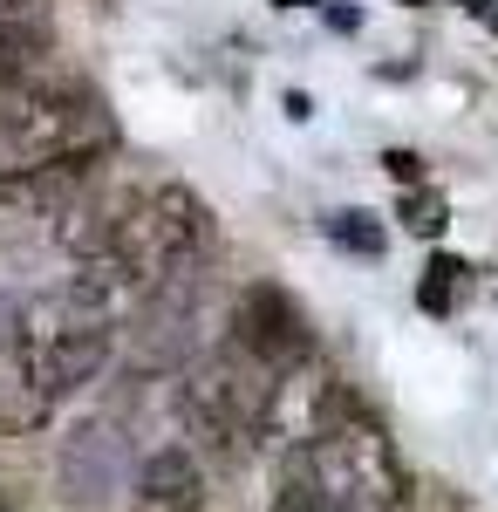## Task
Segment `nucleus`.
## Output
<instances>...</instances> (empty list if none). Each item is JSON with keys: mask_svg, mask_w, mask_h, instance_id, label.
I'll return each instance as SVG.
<instances>
[{"mask_svg": "<svg viewBox=\"0 0 498 512\" xmlns=\"http://www.w3.org/2000/svg\"><path fill=\"white\" fill-rule=\"evenodd\" d=\"M226 342L246 349L253 362H267L273 376H301L307 362H314V328H307V315L294 308V294H280L273 280H253V287L232 294Z\"/></svg>", "mask_w": 498, "mask_h": 512, "instance_id": "8", "label": "nucleus"}, {"mask_svg": "<svg viewBox=\"0 0 498 512\" xmlns=\"http://www.w3.org/2000/svg\"><path fill=\"white\" fill-rule=\"evenodd\" d=\"M116 315L89 280L62 274L55 287L28 294L7 321V383H0V424L35 431L55 403H69L116 349Z\"/></svg>", "mask_w": 498, "mask_h": 512, "instance_id": "1", "label": "nucleus"}, {"mask_svg": "<svg viewBox=\"0 0 498 512\" xmlns=\"http://www.w3.org/2000/svg\"><path fill=\"white\" fill-rule=\"evenodd\" d=\"M0 512H7V499H0Z\"/></svg>", "mask_w": 498, "mask_h": 512, "instance_id": "16", "label": "nucleus"}, {"mask_svg": "<svg viewBox=\"0 0 498 512\" xmlns=\"http://www.w3.org/2000/svg\"><path fill=\"white\" fill-rule=\"evenodd\" d=\"M280 390H287V376H273L267 362L232 349L226 335L205 342V349L178 369V417H185L192 451L219 458V465L253 458V451L267 444L273 417H280Z\"/></svg>", "mask_w": 498, "mask_h": 512, "instance_id": "3", "label": "nucleus"}, {"mask_svg": "<svg viewBox=\"0 0 498 512\" xmlns=\"http://www.w3.org/2000/svg\"><path fill=\"white\" fill-rule=\"evenodd\" d=\"M55 62V28L35 7H0V89H14L21 76H35Z\"/></svg>", "mask_w": 498, "mask_h": 512, "instance_id": "11", "label": "nucleus"}, {"mask_svg": "<svg viewBox=\"0 0 498 512\" xmlns=\"http://www.w3.org/2000/svg\"><path fill=\"white\" fill-rule=\"evenodd\" d=\"M130 472H137V437H130V424L116 410H96V417L69 424L62 444H55V492L82 512L123 499Z\"/></svg>", "mask_w": 498, "mask_h": 512, "instance_id": "7", "label": "nucleus"}, {"mask_svg": "<svg viewBox=\"0 0 498 512\" xmlns=\"http://www.w3.org/2000/svg\"><path fill=\"white\" fill-rule=\"evenodd\" d=\"M280 492H307L328 512H389L403 506V465L376 424L335 417V424H314L307 437L287 444Z\"/></svg>", "mask_w": 498, "mask_h": 512, "instance_id": "4", "label": "nucleus"}, {"mask_svg": "<svg viewBox=\"0 0 498 512\" xmlns=\"http://www.w3.org/2000/svg\"><path fill=\"white\" fill-rule=\"evenodd\" d=\"M328 239H335L342 253H362V260H383V246H389L376 212H335V219H328Z\"/></svg>", "mask_w": 498, "mask_h": 512, "instance_id": "12", "label": "nucleus"}, {"mask_svg": "<svg viewBox=\"0 0 498 512\" xmlns=\"http://www.w3.org/2000/svg\"><path fill=\"white\" fill-rule=\"evenodd\" d=\"M273 512H328V506L307 499V492H273Z\"/></svg>", "mask_w": 498, "mask_h": 512, "instance_id": "13", "label": "nucleus"}, {"mask_svg": "<svg viewBox=\"0 0 498 512\" xmlns=\"http://www.w3.org/2000/svg\"><path fill=\"white\" fill-rule=\"evenodd\" d=\"M485 21H492V28H498V7H485Z\"/></svg>", "mask_w": 498, "mask_h": 512, "instance_id": "15", "label": "nucleus"}, {"mask_svg": "<svg viewBox=\"0 0 498 512\" xmlns=\"http://www.w3.org/2000/svg\"><path fill=\"white\" fill-rule=\"evenodd\" d=\"M103 158L110 151H62V158H21V164L0 158V212H14V219H55V212H69L96 185Z\"/></svg>", "mask_w": 498, "mask_h": 512, "instance_id": "9", "label": "nucleus"}, {"mask_svg": "<svg viewBox=\"0 0 498 512\" xmlns=\"http://www.w3.org/2000/svg\"><path fill=\"white\" fill-rule=\"evenodd\" d=\"M130 492H137V512H205L212 478H205L192 444H157V451L137 458Z\"/></svg>", "mask_w": 498, "mask_h": 512, "instance_id": "10", "label": "nucleus"}, {"mask_svg": "<svg viewBox=\"0 0 498 512\" xmlns=\"http://www.w3.org/2000/svg\"><path fill=\"white\" fill-rule=\"evenodd\" d=\"M198 260H212V212L192 185H151V192L116 205L110 239L76 260L69 274L89 280L110 308H130L137 294H151L157 280L185 274Z\"/></svg>", "mask_w": 498, "mask_h": 512, "instance_id": "2", "label": "nucleus"}, {"mask_svg": "<svg viewBox=\"0 0 498 512\" xmlns=\"http://www.w3.org/2000/svg\"><path fill=\"white\" fill-rule=\"evenodd\" d=\"M212 260L157 280L151 294L130 301V369H185L212 342Z\"/></svg>", "mask_w": 498, "mask_h": 512, "instance_id": "6", "label": "nucleus"}, {"mask_svg": "<svg viewBox=\"0 0 498 512\" xmlns=\"http://www.w3.org/2000/svg\"><path fill=\"white\" fill-rule=\"evenodd\" d=\"M383 164H389V171H396V178H403V185H417V178H423V164L410 158V151H389Z\"/></svg>", "mask_w": 498, "mask_h": 512, "instance_id": "14", "label": "nucleus"}, {"mask_svg": "<svg viewBox=\"0 0 498 512\" xmlns=\"http://www.w3.org/2000/svg\"><path fill=\"white\" fill-rule=\"evenodd\" d=\"M116 117L96 96V82L76 69H35L14 89H0V158H62V151H110Z\"/></svg>", "mask_w": 498, "mask_h": 512, "instance_id": "5", "label": "nucleus"}]
</instances>
